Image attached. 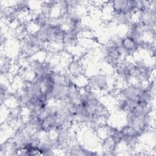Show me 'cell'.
<instances>
[{"mask_svg":"<svg viewBox=\"0 0 156 156\" xmlns=\"http://www.w3.org/2000/svg\"><path fill=\"white\" fill-rule=\"evenodd\" d=\"M140 43L128 34L120 40V45L125 55H131L138 49Z\"/></svg>","mask_w":156,"mask_h":156,"instance_id":"1","label":"cell"}]
</instances>
